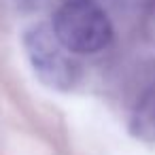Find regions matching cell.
<instances>
[{
	"label": "cell",
	"instance_id": "6da1fadb",
	"mask_svg": "<svg viewBox=\"0 0 155 155\" xmlns=\"http://www.w3.org/2000/svg\"><path fill=\"white\" fill-rule=\"evenodd\" d=\"M51 28L68 53L91 55L108 47L113 24L94 0H66L55 11Z\"/></svg>",
	"mask_w": 155,
	"mask_h": 155
},
{
	"label": "cell",
	"instance_id": "7a4b0ae2",
	"mask_svg": "<svg viewBox=\"0 0 155 155\" xmlns=\"http://www.w3.org/2000/svg\"><path fill=\"white\" fill-rule=\"evenodd\" d=\"M24 49L34 74L53 89H68L77 81V64L58 41L51 24H34L24 34Z\"/></svg>",
	"mask_w": 155,
	"mask_h": 155
},
{
	"label": "cell",
	"instance_id": "3957f363",
	"mask_svg": "<svg viewBox=\"0 0 155 155\" xmlns=\"http://www.w3.org/2000/svg\"><path fill=\"white\" fill-rule=\"evenodd\" d=\"M130 132L147 142H155V87L147 89L130 117Z\"/></svg>",
	"mask_w": 155,
	"mask_h": 155
}]
</instances>
